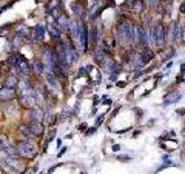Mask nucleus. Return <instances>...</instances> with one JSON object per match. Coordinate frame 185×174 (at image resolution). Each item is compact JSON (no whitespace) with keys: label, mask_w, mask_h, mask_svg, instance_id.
I'll return each mask as SVG.
<instances>
[{"label":"nucleus","mask_w":185,"mask_h":174,"mask_svg":"<svg viewBox=\"0 0 185 174\" xmlns=\"http://www.w3.org/2000/svg\"><path fill=\"white\" fill-rule=\"evenodd\" d=\"M16 151L21 157L28 158V159H34L37 156V146L34 143H31L30 140L18 142Z\"/></svg>","instance_id":"nucleus-1"},{"label":"nucleus","mask_w":185,"mask_h":174,"mask_svg":"<svg viewBox=\"0 0 185 174\" xmlns=\"http://www.w3.org/2000/svg\"><path fill=\"white\" fill-rule=\"evenodd\" d=\"M0 150L4 151L8 157H12V158H18L19 156L16 147H14L11 144L10 138L7 137L6 134H0Z\"/></svg>","instance_id":"nucleus-2"},{"label":"nucleus","mask_w":185,"mask_h":174,"mask_svg":"<svg viewBox=\"0 0 185 174\" xmlns=\"http://www.w3.org/2000/svg\"><path fill=\"white\" fill-rule=\"evenodd\" d=\"M27 127L30 130L31 135H35V136H41L43 134V131H44L43 124L41 122H37V121H30L27 124Z\"/></svg>","instance_id":"nucleus-3"},{"label":"nucleus","mask_w":185,"mask_h":174,"mask_svg":"<svg viewBox=\"0 0 185 174\" xmlns=\"http://www.w3.org/2000/svg\"><path fill=\"white\" fill-rule=\"evenodd\" d=\"M21 103L27 108H34L36 106V103H37V100L33 94L26 93V94H23L21 97Z\"/></svg>","instance_id":"nucleus-4"},{"label":"nucleus","mask_w":185,"mask_h":174,"mask_svg":"<svg viewBox=\"0 0 185 174\" xmlns=\"http://www.w3.org/2000/svg\"><path fill=\"white\" fill-rule=\"evenodd\" d=\"M16 97V93L13 88H3L0 90V100L1 101H10Z\"/></svg>","instance_id":"nucleus-5"},{"label":"nucleus","mask_w":185,"mask_h":174,"mask_svg":"<svg viewBox=\"0 0 185 174\" xmlns=\"http://www.w3.org/2000/svg\"><path fill=\"white\" fill-rule=\"evenodd\" d=\"M180 98H182V95H180V93H178V92H173V93H170V94H168L165 98H164V105H172V103H176V102H178L179 100H180Z\"/></svg>","instance_id":"nucleus-6"},{"label":"nucleus","mask_w":185,"mask_h":174,"mask_svg":"<svg viewBox=\"0 0 185 174\" xmlns=\"http://www.w3.org/2000/svg\"><path fill=\"white\" fill-rule=\"evenodd\" d=\"M30 117H31V121H37V122H41L43 119H44V112L42 109H31L30 112Z\"/></svg>","instance_id":"nucleus-7"},{"label":"nucleus","mask_w":185,"mask_h":174,"mask_svg":"<svg viewBox=\"0 0 185 174\" xmlns=\"http://www.w3.org/2000/svg\"><path fill=\"white\" fill-rule=\"evenodd\" d=\"M19 132L20 134H22L24 137H27V138H30L33 135H31V132H30V130L28 129V127L26 125V124H21L20 127H19Z\"/></svg>","instance_id":"nucleus-8"},{"label":"nucleus","mask_w":185,"mask_h":174,"mask_svg":"<svg viewBox=\"0 0 185 174\" xmlns=\"http://www.w3.org/2000/svg\"><path fill=\"white\" fill-rule=\"evenodd\" d=\"M16 112H18V109H16V107H15L14 105H10V106L6 107V114L10 115V116L16 114Z\"/></svg>","instance_id":"nucleus-9"},{"label":"nucleus","mask_w":185,"mask_h":174,"mask_svg":"<svg viewBox=\"0 0 185 174\" xmlns=\"http://www.w3.org/2000/svg\"><path fill=\"white\" fill-rule=\"evenodd\" d=\"M34 69H35V72H36V73H42V72H43V70H44V66H43V64H42V63L36 62V63H35V65H34Z\"/></svg>","instance_id":"nucleus-10"},{"label":"nucleus","mask_w":185,"mask_h":174,"mask_svg":"<svg viewBox=\"0 0 185 174\" xmlns=\"http://www.w3.org/2000/svg\"><path fill=\"white\" fill-rule=\"evenodd\" d=\"M7 85L11 86V88H12V87H14V86L16 85V78H14V77L8 78V79H7Z\"/></svg>","instance_id":"nucleus-11"},{"label":"nucleus","mask_w":185,"mask_h":174,"mask_svg":"<svg viewBox=\"0 0 185 174\" xmlns=\"http://www.w3.org/2000/svg\"><path fill=\"white\" fill-rule=\"evenodd\" d=\"M117 159L120 160V161H129V160H131V157L127 156V154H123V156H118Z\"/></svg>","instance_id":"nucleus-12"},{"label":"nucleus","mask_w":185,"mask_h":174,"mask_svg":"<svg viewBox=\"0 0 185 174\" xmlns=\"http://www.w3.org/2000/svg\"><path fill=\"white\" fill-rule=\"evenodd\" d=\"M56 134H57V129H52V130L49 132V142H51V140L54 138Z\"/></svg>","instance_id":"nucleus-13"},{"label":"nucleus","mask_w":185,"mask_h":174,"mask_svg":"<svg viewBox=\"0 0 185 174\" xmlns=\"http://www.w3.org/2000/svg\"><path fill=\"white\" fill-rule=\"evenodd\" d=\"M59 165H60V164H59ZM59 165H53L52 167H50V168L48 169V172H46V174H52V173H53V172L56 171V168H57V167H58Z\"/></svg>","instance_id":"nucleus-14"},{"label":"nucleus","mask_w":185,"mask_h":174,"mask_svg":"<svg viewBox=\"0 0 185 174\" xmlns=\"http://www.w3.org/2000/svg\"><path fill=\"white\" fill-rule=\"evenodd\" d=\"M104 121V115H101V116H99V119H97V121H96V127H99L102 122Z\"/></svg>","instance_id":"nucleus-15"},{"label":"nucleus","mask_w":185,"mask_h":174,"mask_svg":"<svg viewBox=\"0 0 185 174\" xmlns=\"http://www.w3.org/2000/svg\"><path fill=\"white\" fill-rule=\"evenodd\" d=\"M66 150H67L66 147H63V149L60 150V152L58 153V156H57V157H58V158H60V157H63V154H64V153L66 152Z\"/></svg>","instance_id":"nucleus-16"},{"label":"nucleus","mask_w":185,"mask_h":174,"mask_svg":"<svg viewBox=\"0 0 185 174\" xmlns=\"http://www.w3.org/2000/svg\"><path fill=\"white\" fill-rule=\"evenodd\" d=\"M119 109H120V108H119V107H118V108H116V109H115V110H114V112H112V114H111V119H114V117H115V116H116V115H117V113H118V112H119Z\"/></svg>","instance_id":"nucleus-17"},{"label":"nucleus","mask_w":185,"mask_h":174,"mask_svg":"<svg viewBox=\"0 0 185 174\" xmlns=\"http://www.w3.org/2000/svg\"><path fill=\"white\" fill-rule=\"evenodd\" d=\"M112 150H114V151H119V150H120V145H119V144H115V145L112 146Z\"/></svg>","instance_id":"nucleus-18"},{"label":"nucleus","mask_w":185,"mask_h":174,"mask_svg":"<svg viewBox=\"0 0 185 174\" xmlns=\"http://www.w3.org/2000/svg\"><path fill=\"white\" fill-rule=\"evenodd\" d=\"M79 129H80L81 131H83V130H86V129H87V123H83V124H81Z\"/></svg>","instance_id":"nucleus-19"},{"label":"nucleus","mask_w":185,"mask_h":174,"mask_svg":"<svg viewBox=\"0 0 185 174\" xmlns=\"http://www.w3.org/2000/svg\"><path fill=\"white\" fill-rule=\"evenodd\" d=\"M95 130H96V128H92V129H89V130H88V132H87V135H89V134H92V132H95Z\"/></svg>","instance_id":"nucleus-20"},{"label":"nucleus","mask_w":185,"mask_h":174,"mask_svg":"<svg viewBox=\"0 0 185 174\" xmlns=\"http://www.w3.org/2000/svg\"><path fill=\"white\" fill-rule=\"evenodd\" d=\"M117 86H118V87H124V86H125V82H118Z\"/></svg>","instance_id":"nucleus-21"},{"label":"nucleus","mask_w":185,"mask_h":174,"mask_svg":"<svg viewBox=\"0 0 185 174\" xmlns=\"http://www.w3.org/2000/svg\"><path fill=\"white\" fill-rule=\"evenodd\" d=\"M57 145H58L57 147H60V146H61V140H60V139H57Z\"/></svg>","instance_id":"nucleus-22"},{"label":"nucleus","mask_w":185,"mask_h":174,"mask_svg":"<svg viewBox=\"0 0 185 174\" xmlns=\"http://www.w3.org/2000/svg\"><path fill=\"white\" fill-rule=\"evenodd\" d=\"M103 103H104V105H110V103H111V101L109 100V101H105V102H103Z\"/></svg>","instance_id":"nucleus-23"},{"label":"nucleus","mask_w":185,"mask_h":174,"mask_svg":"<svg viewBox=\"0 0 185 174\" xmlns=\"http://www.w3.org/2000/svg\"><path fill=\"white\" fill-rule=\"evenodd\" d=\"M0 174H3V171H1V167H0Z\"/></svg>","instance_id":"nucleus-24"}]
</instances>
